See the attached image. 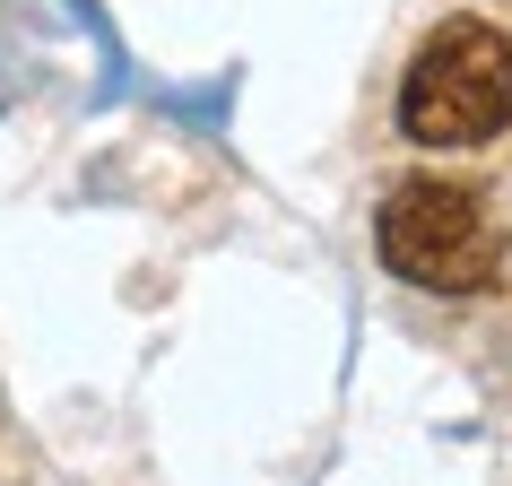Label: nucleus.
I'll list each match as a JSON object with an SVG mask.
<instances>
[{
    "label": "nucleus",
    "instance_id": "f257e3e1",
    "mask_svg": "<svg viewBox=\"0 0 512 486\" xmlns=\"http://www.w3.org/2000/svg\"><path fill=\"white\" fill-rule=\"evenodd\" d=\"M512 122V35L486 18H443L400 79V131L417 148H486Z\"/></svg>",
    "mask_w": 512,
    "mask_h": 486
},
{
    "label": "nucleus",
    "instance_id": "f03ea898",
    "mask_svg": "<svg viewBox=\"0 0 512 486\" xmlns=\"http://www.w3.org/2000/svg\"><path fill=\"white\" fill-rule=\"evenodd\" d=\"M374 252H382L391 278L426 287V296H478V287H495V270H504V226H495V209H486L469 183L417 174V183H400L382 200Z\"/></svg>",
    "mask_w": 512,
    "mask_h": 486
}]
</instances>
